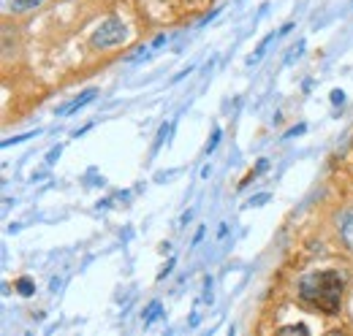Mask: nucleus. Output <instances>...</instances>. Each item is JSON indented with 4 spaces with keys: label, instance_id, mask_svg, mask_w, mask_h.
Instances as JSON below:
<instances>
[{
    "label": "nucleus",
    "instance_id": "f257e3e1",
    "mask_svg": "<svg viewBox=\"0 0 353 336\" xmlns=\"http://www.w3.org/2000/svg\"><path fill=\"white\" fill-rule=\"evenodd\" d=\"M345 274L342 271H315L299 279V295L310 307H315L326 315H337L342 307V293H345Z\"/></svg>",
    "mask_w": 353,
    "mask_h": 336
},
{
    "label": "nucleus",
    "instance_id": "f03ea898",
    "mask_svg": "<svg viewBox=\"0 0 353 336\" xmlns=\"http://www.w3.org/2000/svg\"><path fill=\"white\" fill-rule=\"evenodd\" d=\"M125 38H128V27L122 25L117 17H109L106 22H101L92 33V46L95 49H112V46H120Z\"/></svg>",
    "mask_w": 353,
    "mask_h": 336
},
{
    "label": "nucleus",
    "instance_id": "7ed1b4c3",
    "mask_svg": "<svg viewBox=\"0 0 353 336\" xmlns=\"http://www.w3.org/2000/svg\"><path fill=\"white\" fill-rule=\"evenodd\" d=\"M337 233H340L342 244L353 252V206L342 209V212L337 214Z\"/></svg>",
    "mask_w": 353,
    "mask_h": 336
},
{
    "label": "nucleus",
    "instance_id": "20e7f679",
    "mask_svg": "<svg viewBox=\"0 0 353 336\" xmlns=\"http://www.w3.org/2000/svg\"><path fill=\"white\" fill-rule=\"evenodd\" d=\"M95 95H98V90H92V87H90V90H84V92H82V95L76 98V100H71V103H66V106H60V108H57V114H60V117H68V114L79 111L82 106H87V103H92V98H95Z\"/></svg>",
    "mask_w": 353,
    "mask_h": 336
},
{
    "label": "nucleus",
    "instance_id": "39448f33",
    "mask_svg": "<svg viewBox=\"0 0 353 336\" xmlns=\"http://www.w3.org/2000/svg\"><path fill=\"white\" fill-rule=\"evenodd\" d=\"M44 0H11V11H17V14H25V11H33L38 9Z\"/></svg>",
    "mask_w": 353,
    "mask_h": 336
},
{
    "label": "nucleus",
    "instance_id": "423d86ee",
    "mask_svg": "<svg viewBox=\"0 0 353 336\" xmlns=\"http://www.w3.org/2000/svg\"><path fill=\"white\" fill-rule=\"evenodd\" d=\"M14 287H17V293H19V295H25V298H27V295H33V293H36V285L30 282L27 277L17 279V285H14Z\"/></svg>",
    "mask_w": 353,
    "mask_h": 336
},
{
    "label": "nucleus",
    "instance_id": "0eeeda50",
    "mask_svg": "<svg viewBox=\"0 0 353 336\" xmlns=\"http://www.w3.org/2000/svg\"><path fill=\"white\" fill-rule=\"evenodd\" d=\"M280 333H302V336H304V333H310V331H307L304 325H282Z\"/></svg>",
    "mask_w": 353,
    "mask_h": 336
},
{
    "label": "nucleus",
    "instance_id": "6e6552de",
    "mask_svg": "<svg viewBox=\"0 0 353 336\" xmlns=\"http://www.w3.org/2000/svg\"><path fill=\"white\" fill-rule=\"evenodd\" d=\"M217 138H220V128H215V130H212V141L207 144V152H212V150H215V144H217Z\"/></svg>",
    "mask_w": 353,
    "mask_h": 336
},
{
    "label": "nucleus",
    "instance_id": "1a4fd4ad",
    "mask_svg": "<svg viewBox=\"0 0 353 336\" xmlns=\"http://www.w3.org/2000/svg\"><path fill=\"white\" fill-rule=\"evenodd\" d=\"M342 100H345V92L342 90H334L332 92V103H342Z\"/></svg>",
    "mask_w": 353,
    "mask_h": 336
},
{
    "label": "nucleus",
    "instance_id": "9d476101",
    "mask_svg": "<svg viewBox=\"0 0 353 336\" xmlns=\"http://www.w3.org/2000/svg\"><path fill=\"white\" fill-rule=\"evenodd\" d=\"M264 201H269V195H266V193H264V195H258V198H253L247 206H258V204H264Z\"/></svg>",
    "mask_w": 353,
    "mask_h": 336
}]
</instances>
